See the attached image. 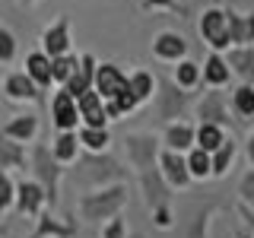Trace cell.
Here are the masks:
<instances>
[{
  "label": "cell",
  "mask_w": 254,
  "mask_h": 238,
  "mask_svg": "<svg viewBox=\"0 0 254 238\" xmlns=\"http://www.w3.org/2000/svg\"><path fill=\"white\" fill-rule=\"evenodd\" d=\"M197 32H200V38L206 45H210V51H226V48H232L229 42V22H226V10L222 6H206L200 13V19H197Z\"/></svg>",
  "instance_id": "6da1fadb"
},
{
  "label": "cell",
  "mask_w": 254,
  "mask_h": 238,
  "mask_svg": "<svg viewBox=\"0 0 254 238\" xmlns=\"http://www.w3.org/2000/svg\"><path fill=\"white\" fill-rule=\"evenodd\" d=\"M127 194L124 187H115V190H105V194H89L83 200V216L86 219H111L118 210L124 206Z\"/></svg>",
  "instance_id": "7a4b0ae2"
},
{
  "label": "cell",
  "mask_w": 254,
  "mask_h": 238,
  "mask_svg": "<svg viewBox=\"0 0 254 238\" xmlns=\"http://www.w3.org/2000/svg\"><path fill=\"white\" fill-rule=\"evenodd\" d=\"M32 165H35V175L42 181V190H45V200H58V175H61V162L51 156V149H45V146H38L35 149V156H32Z\"/></svg>",
  "instance_id": "3957f363"
},
{
  "label": "cell",
  "mask_w": 254,
  "mask_h": 238,
  "mask_svg": "<svg viewBox=\"0 0 254 238\" xmlns=\"http://www.w3.org/2000/svg\"><path fill=\"white\" fill-rule=\"evenodd\" d=\"M92 89L102 95V102L115 99L118 92L127 89V73L115 63H95V73H92Z\"/></svg>",
  "instance_id": "277c9868"
},
{
  "label": "cell",
  "mask_w": 254,
  "mask_h": 238,
  "mask_svg": "<svg viewBox=\"0 0 254 238\" xmlns=\"http://www.w3.org/2000/svg\"><path fill=\"white\" fill-rule=\"evenodd\" d=\"M153 95L159 99V115H162L165 121H175V118H181V111L188 108V92L178 89L172 79H169V83H162V86L156 83V92H153Z\"/></svg>",
  "instance_id": "5b68a950"
},
{
  "label": "cell",
  "mask_w": 254,
  "mask_h": 238,
  "mask_svg": "<svg viewBox=\"0 0 254 238\" xmlns=\"http://www.w3.org/2000/svg\"><path fill=\"white\" fill-rule=\"evenodd\" d=\"M76 115L83 121V127H108L105 102L95 89H86L83 95H76Z\"/></svg>",
  "instance_id": "8992f818"
},
{
  "label": "cell",
  "mask_w": 254,
  "mask_h": 238,
  "mask_svg": "<svg viewBox=\"0 0 254 238\" xmlns=\"http://www.w3.org/2000/svg\"><path fill=\"white\" fill-rule=\"evenodd\" d=\"M51 121L58 130H76L79 115H76V99L67 89H58L51 95Z\"/></svg>",
  "instance_id": "52a82bcc"
},
{
  "label": "cell",
  "mask_w": 254,
  "mask_h": 238,
  "mask_svg": "<svg viewBox=\"0 0 254 238\" xmlns=\"http://www.w3.org/2000/svg\"><path fill=\"white\" fill-rule=\"evenodd\" d=\"M222 58L229 63V73L238 76L242 83L254 79V45H232L222 51Z\"/></svg>",
  "instance_id": "ba28073f"
},
{
  "label": "cell",
  "mask_w": 254,
  "mask_h": 238,
  "mask_svg": "<svg viewBox=\"0 0 254 238\" xmlns=\"http://www.w3.org/2000/svg\"><path fill=\"white\" fill-rule=\"evenodd\" d=\"M38 51H45L48 58H58V54L70 51V22H67V16H61L58 22H51V26L42 32V48H38Z\"/></svg>",
  "instance_id": "9c48e42d"
},
{
  "label": "cell",
  "mask_w": 254,
  "mask_h": 238,
  "mask_svg": "<svg viewBox=\"0 0 254 238\" xmlns=\"http://www.w3.org/2000/svg\"><path fill=\"white\" fill-rule=\"evenodd\" d=\"M156 159H159V172H162V178L169 181V187H188L190 175H188L185 156L175 153V149H162Z\"/></svg>",
  "instance_id": "30bf717a"
},
{
  "label": "cell",
  "mask_w": 254,
  "mask_h": 238,
  "mask_svg": "<svg viewBox=\"0 0 254 238\" xmlns=\"http://www.w3.org/2000/svg\"><path fill=\"white\" fill-rule=\"evenodd\" d=\"M92 73H95V58H92V54H79L73 73L64 79L61 89H67V92L76 99V95H83L86 89H92Z\"/></svg>",
  "instance_id": "8fae6325"
},
{
  "label": "cell",
  "mask_w": 254,
  "mask_h": 238,
  "mask_svg": "<svg viewBox=\"0 0 254 238\" xmlns=\"http://www.w3.org/2000/svg\"><path fill=\"white\" fill-rule=\"evenodd\" d=\"M153 54L159 60H165V63H178L188 54L185 35H178V32H159L153 38Z\"/></svg>",
  "instance_id": "7c38bea8"
},
{
  "label": "cell",
  "mask_w": 254,
  "mask_h": 238,
  "mask_svg": "<svg viewBox=\"0 0 254 238\" xmlns=\"http://www.w3.org/2000/svg\"><path fill=\"white\" fill-rule=\"evenodd\" d=\"M13 203L22 216H38V210H42V203H45L42 184H38V181H22V184H16Z\"/></svg>",
  "instance_id": "4fadbf2b"
},
{
  "label": "cell",
  "mask_w": 254,
  "mask_h": 238,
  "mask_svg": "<svg viewBox=\"0 0 254 238\" xmlns=\"http://www.w3.org/2000/svg\"><path fill=\"white\" fill-rule=\"evenodd\" d=\"M38 86L32 83V79L22 73V70H16V73H6L3 76V95L10 102H35L38 99Z\"/></svg>",
  "instance_id": "5bb4252c"
},
{
  "label": "cell",
  "mask_w": 254,
  "mask_h": 238,
  "mask_svg": "<svg viewBox=\"0 0 254 238\" xmlns=\"http://www.w3.org/2000/svg\"><path fill=\"white\" fill-rule=\"evenodd\" d=\"M229 79H232V73H229L226 58H222L219 51H210L206 60H203V67H200V83H206L210 89H222Z\"/></svg>",
  "instance_id": "9a60e30c"
},
{
  "label": "cell",
  "mask_w": 254,
  "mask_h": 238,
  "mask_svg": "<svg viewBox=\"0 0 254 238\" xmlns=\"http://www.w3.org/2000/svg\"><path fill=\"white\" fill-rule=\"evenodd\" d=\"M22 67H26L22 73H26L38 89H48V86H51V58H48L45 51H29L26 60H22Z\"/></svg>",
  "instance_id": "2e32d148"
},
{
  "label": "cell",
  "mask_w": 254,
  "mask_h": 238,
  "mask_svg": "<svg viewBox=\"0 0 254 238\" xmlns=\"http://www.w3.org/2000/svg\"><path fill=\"white\" fill-rule=\"evenodd\" d=\"M229 42L232 45H254V13H232L226 10Z\"/></svg>",
  "instance_id": "e0dca14e"
},
{
  "label": "cell",
  "mask_w": 254,
  "mask_h": 238,
  "mask_svg": "<svg viewBox=\"0 0 254 238\" xmlns=\"http://www.w3.org/2000/svg\"><path fill=\"white\" fill-rule=\"evenodd\" d=\"M165 149H175V153H185V149L194 146V127H190L188 121H169L165 124Z\"/></svg>",
  "instance_id": "ac0fdd59"
},
{
  "label": "cell",
  "mask_w": 254,
  "mask_h": 238,
  "mask_svg": "<svg viewBox=\"0 0 254 238\" xmlns=\"http://www.w3.org/2000/svg\"><path fill=\"white\" fill-rule=\"evenodd\" d=\"M0 133H3L6 140H16V143H32L38 137V118L35 115H19V118H13Z\"/></svg>",
  "instance_id": "d6986e66"
},
{
  "label": "cell",
  "mask_w": 254,
  "mask_h": 238,
  "mask_svg": "<svg viewBox=\"0 0 254 238\" xmlns=\"http://www.w3.org/2000/svg\"><path fill=\"white\" fill-rule=\"evenodd\" d=\"M127 153L140 169H149L156 159V140L149 133H133V137H127Z\"/></svg>",
  "instance_id": "ffe728a7"
},
{
  "label": "cell",
  "mask_w": 254,
  "mask_h": 238,
  "mask_svg": "<svg viewBox=\"0 0 254 238\" xmlns=\"http://www.w3.org/2000/svg\"><path fill=\"white\" fill-rule=\"evenodd\" d=\"M127 92L137 99V105L149 102L153 92H156V76L149 73V70H137V73H130V76H127Z\"/></svg>",
  "instance_id": "44dd1931"
},
{
  "label": "cell",
  "mask_w": 254,
  "mask_h": 238,
  "mask_svg": "<svg viewBox=\"0 0 254 238\" xmlns=\"http://www.w3.org/2000/svg\"><path fill=\"white\" fill-rule=\"evenodd\" d=\"M79 153V140H76V130H61L58 140L51 143V156L58 159L61 165H70Z\"/></svg>",
  "instance_id": "7402d4cb"
},
{
  "label": "cell",
  "mask_w": 254,
  "mask_h": 238,
  "mask_svg": "<svg viewBox=\"0 0 254 238\" xmlns=\"http://www.w3.org/2000/svg\"><path fill=\"white\" fill-rule=\"evenodd\" d=\"M6 169H26V149H22V143L6 140L0 133V172Z\"/></svg>",
  "instance_id": "603a6c76"
},
{
  "label": "cell",
  "mask_w": 254,
  "mask_h": 238,
  "mask_svg": "<svg viewBox=\"0 0 254 238\" xmlns=\"http://www.w3.org/2000/svg\"><path fill=\"white\" fill-rule=\"evenodd\" d=\"M172 83L178 86V89H185V92L197 89V86H200V63H194V60L181 58V60H178V67H175Z\"/></svg>",
  "instance_id": "cb8c5ba5"
},
{
  "label": "cell",
  "mask_w": 254,
  "mask_h": 238,
  "mask_svg": "<svg viewBox=\"0 0 254 238\" xmlns=\"http://www.w3.org/2000/svg\"><path fill=\"white\" fill-rule=\"evenodd\" d=\"M197 111H200V121H210V124H219V127L226 124V118H229L226 108H222V92H216V89L203 95Z\"/></svg>",
  "instance_id": "d4e9b609"
},
{
  "label": "cell",
  "mask_w": 254,
  "mask_h": 238,
  "mask_svg": "<svg viewBox=\"0 0 254 238\" xmlns=\"http://www.w3.org/2000/svg\"><path fill=\"white\" fill-rule=\"evenodd\" d=\"M185 165H188V175L190 178H197V181H203V178H213V165H210V153L200 146H194L190 153L185 156Z\"/></svg>",
  "instance_id": "484cf974"
},
{
  "label": "cell",
  "mask_w": 254,
  "mask_h": 238,
  "mask_svg": "<svg viewBox=\"0 0 254 238\" xmlns=\"http://www.w3.org/2000/svg\"><path fill=\"white\" fill-rule=\"evenodd\" d=\"M226 140V133H222L219 124H210V121H200V127H194V143L206 153H213V149L219 146V143Z\"/></svg>",
  "instance_id": "4316f807"
},
{
  "label": "cell",
  "mask_w": 254,
  "mask_h": 238,
  "mask_svg": "<svg viewBox=\"0 0 254 238\" xmlns=\"http://www.w3.org/2000/svg\"><path fill=\"white\" fill-rule=\"evenodd\" d=\"M76 140H79V146L92 149V153H102L111 143V133H108V127H79Z\"/></svg>",
  "instance_id": "83f0119b"
},
{
  "label": "cell",
  "mask_w": 254,
  "mask_h": 238,
  "mask_svg": "<svg viewBox=\"0 0 254 238\" xmlns=\"http://www.w3.org/2000/svg\"><path fill=\"white\" fill-rule=\"evenodd\" d=\"M235 159V143L232 140H222L216 149L210 153V165H213V178H222V175L229 172V165H232Z\"/></svg>",
  "instance_id": "f1b7e54d"
},
{
  "label": "cell",
  "mask_w": 254,
  "mask_h": 238,
  "mask_svg": "<svg viewBox=\"0 0 254 238\" xmlns=\"http://www.w3.org/2000/svg\"><path fill=\"white\" fill-rule=\"evenodd\" d=\"M232 111L242 118H254V86L251 83H242L232 92Z\"/></svg>",
  "instance_id": "f546056e"
},
{
  "label": "cell",
  "mask_w": 254,
  "mask_h": 238,
  "mask_svg": "<svg viewBox=\"0 0 254 238\" xmlns=\"http://www.w3.org/2000/svg\"><path fill=\"white\" fill-rule=\"evenodd\" d=\"M73 67H76V54H58V58H51V83H58L64 86V79H67L70 73H73Z\"/></svg>",
  "instance_id": "4dcf8cb0"
},
{
  "label": "cell",
  "mask_w": 254,
  "mask_h": 238,
  "mask_svg": "<svg viewBox=\"0 0 254 238\" xmlns=\"http://www.w3.org/2000/svg\"><path fill=\"white\" fill-rule=\"evenodd\" d=\"M16 51H19L16 35L6 26H0V63H13L16 60Z\"/></svg>",
  "instance_id": "1f68e13d"
},
{
  "label": "cell",
  "mask_w": 254,
  "mask_h": 238,
  "mask_svg": "<svg viewBox=\"0 0 254 238\" xmlns=\"http://www.w3.org/2000/svg\"><path fill=\"white\" fill-rule=\"evenodd\" d=\"M42 235H61V238H70V235H73V229H70V226H58V222H54L51 216H42V219H38V235H35V238H42Z\"/></svg>",
  "instance_id": "d6a6232c"
},
{
  "label": "cell",
  "mask_w": 254,
  "mask_h": 238,
  "mask_svg": "<svg viewBox=\"0 0 254 238\" xmlns=\"http://www.w3.org/2000/svg\"><path fill=\"white\" fill-rule=\"evenodd\" d=\"M13 194H16V184L10 181V175H6V172H0V213L13 206Z\"/></svg>",
  "instance_id": "836d02e7"
},
{
  "label": "cell",
  "mask_w": 254,
  "mask_h": 238,
  "mask_svg": "<svg viewBox=\"0 0 254 238\" xmlns=\"http://www.w3.org/2000/svg\"><path fill=\"white\" fill-rule=\"evenodd\" d=\"M102 238H124V219L118 216V213L108 219V226L102 229Z\"/></svg>",
  "instance_id": "e575fe53"
},
{
  "label": "cell",
  "mask_w": 254,
  "mask_h": 238,
  "mask_svg": "<svg viewBox=\"0 0 254 238\" xmlns=\"http://www.w3.org/2000/svg\"><path fill=\"white\" fill-rule=\"evenodd\" d=\"M178 0H143V10H175Z\"/></svg>",
  "instance_id": "d590c367"
},
{
  "label": "cell",
  "mask_w": 254,
  "mask_h": 238,
  "mask_svg": "<svg viewBox=\"0 0 254 238\" xmlns=\"http://www.w3.org/2000/svg\"><path fill=\"white\" fill-rule=\"evenodd\" d=\"M156 226L159 229H169L172 226V216H169V210H165V206H156Z\"/></svg>",
  "instance_id": "8d00e7d4"
},
{
  "label": "cell",
  "mask_w": 254,
  "mask_h": 238,
  "mask_svg": "<svg viewBox=\"0 0 254 238\" xmlns=\"http://www.w3.org/2000/svg\"><path fill=\"white\" fill-rule=\"evenodd\" d=\"M248 162H251V169H254V133H251V140H248Z\"/></svg>",
  "instance_id": "74e56055"
},
{
  "label": "cell",
  "mask_w": 254,
  "mask_h": 238,
  "mask_svg": "<svg viewBox=\"0 0 254 238\" xmlns=\"http://www.w3.org/2000/svg\"><path fill=\"white\" fill-rule=\"evenodd\" d=\"M16 3H19V6H22V10H29V6H35V3H38V0H16Z\"/></svg>",
  "instance_id": "f35d334b"
}]
</instances>
